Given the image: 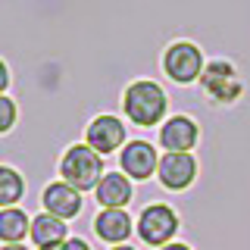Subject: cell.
<instances>
[{"label": "cell", "instance_id": "obj_13", "mask_svg": "<svg viewBox=\"0 0 250 250\" xmlns=\"http://www.w3.org/2000/svg\"><path fill=\"white\" fill-rule=\"evenodd\" d=\"M28 238H31V244H35L38 250H44V247L62 244V241L69 238V229H66V222H62L60 216H53V213H38L35 219H31Z\"/></svg>", "mask_w": 250, "mask_h": 250}, {"label": "cell", "instance_id": "obj_9", "mask_svg": "<svg viewBox=\"0 0 250 250\" xmlns=\"http://www.w3.org/2000/svg\"><path fill=\"white\" fill-rule=\"evenodd\" d=\"M156 178L169 191H185L197 178V160L191 153H163L160 166H156Z\"/></svg>", "mask_w": 250, "mask_h": 250}, {"label": "cell", "instance_id": "obj_7", "mask_svg": "<svg viewBox=\"0 0 250 250\" xmlns=\"http://www.w3.org/2000/svg\"><path fill=\"white\" fill-rule=\"evenodd\" d=\"M160 166V156L150 141H128L119 150V172L131 178V182H147Z\"/></svg>", "mask_w": 250, "mask_h": 250}, {"label": "cell", "instance_id": "obj_6", "mask_svg": "<svg viewBox=\"0 0 250 250\" xmlns=\"http://www.w3.org/2000/svg\"><path fill=\"white\" fill-rule=\"evenodd\" d=\"M125 122L119 116L113 113H100L97 119H91V125L84 128V144L91 147V150H97L100 156H109L116 150H122L125 147Z\"/></svg>", "mask_w": 250, "mask_h": 250}, {"label": "cell", "instance_id": "obj_10", "mask_svg": "<svg viewBox=\"0 0 250 250\" xmlns=\"http://www.w3.org/2000/svg\"><path fill=\"white\" fill-rule=\"evenodd\" d=\"M200 141V128L191 116H172L160 128V147L166 153H191Z\"/></svg>", "mask_w": 250, "mask_h": 250}, {"label": "cell", "instance_id": "obj_15", "mask_svg": "<svg viewBox=\"0 0 250 250\" xmlns=\"http://www.w3.org/2000/svg\"><path fill=\"white\" fill-rule=\"evenodd\" d=\"M22 197H25V178L13 166H0V209L16 207Z\"/></svg>", "mask_w": 250, "mask_h": 250}, {"label": "cell", "instance_id": "obj_3", "mask_svg": "<svg viewBox=\"0 0 250 250\" xmlns=\"http://www.w3.org/2000/svg\"><path fill=\"white\" fill-rule=\"evenodd\" d=\"M178 229H182V219H178V213L169 203H150V207H144L141 216H138V222H135L138 238L150 247L172 244V238L178 234Z\"/></svg>", "mask_w": 250, "mask_h": 250}, {"label": "cell", "instance_id": "obj_12", "mask_svg": "<svg viewBox=\"0 0 250 250\" xmlns=\"http://www.w3.org/2000/svg\"><path fill=\"white\" fill-rule=\"evenodd\" d=\"M131 229H135V222H131V216L125 209H100L94 216V234L113 247L125 244L131 238Z\"/></svg>", "mask_w": 250, "mask_h": 250}, {"label": "cell", "instance_id": "obj_20", "mask_svg": "<svg viewBox=\"0 0 250 250\" xmlns=\"http://www.w3.org/2000/svg\"><path fill=\"white\" fill-rule=\"evenodd\" d=\"M0 250H28L25 244H0Z\"/></svg>", "mask_w": 250, "mask_h": 250}, {"label": "cell", "instance_id": "obj_1", "mask_svg": "<svg viewBox=\"0 0 250 250\" xmlns=\"http://www.w3.org/2000/svg\"><path fill=\"white\" fill-rule=\"evenodd\" d=\"M122 113L141 128H153L156 122L166 119L169 113V97L150 78H138L122 91Z\"/></svg>", "mask_w": 250, "mask_h": 250}, {"label": "cell", "instance_id": "obj_8", "mask_svg": "<svg viewBox=\"0 0 250 250\" xmlns=\"http://www.w3.org/2000/svg\"><path fill=\"white\" fill-rule=\"evenodd\" d=\"M41 207H44V213H53V216H60L62 222L66 219H75V216H82V209H84V194L78 191V188H72L69 182H50L41 191Z\"/></svg>", "mask_w": 250, "mask_h": 250}, {"label": "cell", "instance_id": "obj_11", "mask_svg": "<svg viewBox=\"0 0 250 250\" xmlns=\"http://www.w3.org/2000/svg\"><path fill=\"white\" fill-rule=\"evenodd\" d=\"M94 197L104 209H125L135 197V185L125 172H104L100 185L94 188Z\"/></svg>", "mask_w": 250, "mask_h": 250}, {"label": "cell", "instance_id": "obj_21", "mask_svg": "<svg viewBox=\"0 0 250 250\" xmlns=\"http://www.w3.org/2000/svg\"><path fill=\"white\" fill-rule=\"evenodd\" d=\"M113 250H138V247H131V244H116Z\"/></svg>", "mask_w": 250, "mask_h": 250}, {"label": "cell", "instance_id": "obj_16", "mask_svg": "<svg viewBox=\"0 0 250 250\" xmlns=\"http://www.w3.org/2000/svg\"><path fill=\"white\" fill-rule=\"evenodd\" d=\"M16 125V104L6 94H0V135H6Z\"/></svg>", "mask_w": 250, "mask_h": 250}, {"label": "cell", "instance_id": "obj_14", "mask_svg": "<svg viewBox=\"0 0 250 250\" xmlns=\"http://www.w3.org/2000/svg\"><path fill=\"white\" fill-rule=\"evenodd\" d=\"M31 231V219L25 209L6 207L0 209V244H22Z\"/></svg>", "mask_w": 250, "mask_h": 250}, {"label": "cell", "instance_id": "obj_17", "mask_svg": "<svg viewBox=\"0 0 250 250\" xmlns=\"http://www.w3.org/2000/svg\"><path fill=\"white\" fill-rule=\"evenodd\" d=\"M44 250H91V244H88V241H82V238H72V234H69L62 244H57V247H44Z\"/></svg>", "mask_w": 250, "mask_h": 250}, {"label": "cell", "instance_id": "obj_2", "mask_svg": "<svg viewBox=\"0 0 250 250\" xmlns=\"http://www.w3.org/2000/svg\"><path fill=\"white\" fill-rule=\"evenodd\" d=\"M60 178L69 182L78 191H94L104 178V156L91 150L88 144H72L60 156Z\"/></svg>", "mask_w": 250, "mask_h": 250}, {"label": "cell", "instance_id": "obj_18", "mask_svg": "<svg viewBox=\"0 0 250 250\" xmlns=\"http://www.w3.org/2000/svg\"><path fill=\"white\" fill-rule=\"evenodd\" d=\"M6 88H10V66L0 60V94H6Z\"/></svg>", "mask_w": 250, "mask_h": 250}, {"label": "cell", "instance_id": "obj_5", "mask_svg": "<svg viewBox=\"0 0 250 250\" xmlns=\"http://www.w3.org/2000/svg\"><path fill=\"white\" fill-rule=\"evenodd\" d=\"M200 84L219 106H231L241 97V91H244V84H241V78H238V72H234V66L229 60L207 62V69L200 75Z\"/></svg>", "mask_w": 250, "mask_h": 250}, {"label": "cell", "instance_id": "obj_4", "mask_svg": "<svg viewBox=\"0 0 250 250\" xmlns=\"http://www.w3.org/2000/svg\"><path fill=\"white\" fill-rule=\"evenodd\" d=\"M203 69H207V60H203V50L191 41H175L166 47L163 53V72H166L169 82L175 84H191L200 82Z\"/></svg>", "mask_w": 250, "mask_h": 250}, {"label": "cell", "instance_id": "obj_19", "mask_svg": "<svg viewBox=\"0 0 250 250\" xmlns=\"http://www.w3.org/2000/svg\"><path fill=\"white\" fill-rule=\"evenodd\" d=\"M160 250H191V247H188V244H182V241H172V244L160 247Z\"/></svg>", "mask_w": 250, "mask_h": 250}]
</instances>
